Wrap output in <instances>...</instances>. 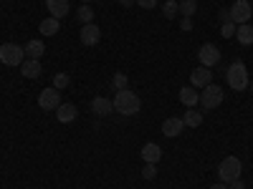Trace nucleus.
Listing matches in <instances>:
<instances>
[{
	"instance_id": "1",
	"label": "nucleus",
	"mask_w": 253,
	"mask_h": 189,
	"mask_svg": "<svg viewBox=\"0 0 253 189\" xmlns=\"http://www.w3.org/2000/svg\"><path fill=\"white\" fill-rule=\"evenodd\" d=\"M112 103H114V111H117L119 116H134V114L142 109L139 96H137L134 91H129V89L117 91V96L112 98Z\"/></svg>"
},
{
	"instance_id": "2",
	"label": "nucleus",
	"mask_w": 253,
	"mask_h": 189,
	"mask_svg": "<svg viewBox=\"0 0 253 189\" xmlns=\"http://www.w3.org/2000/svg\"><path fill=\"white\" fill-rule=\"evenodd\" d=\"M225 78H228V86L233 89V91H246L248 89V68L243 66V61H236V63H230L228 71H225Z\"/></svg>"
},
{
	"instance_id": "3",
	"label": "nucleus",
	"mask_w": 253,
	"mask_h": 189,
	"mask_svg": "<svg viewBox=\"0 0 253 189\" xmlns=\"http://www.w3.org/2000/svg\"><path fill=\"white\" fill-rule=\"evenodd\" d=\"M241 169H243V164H241L238 157H225L218 166V177H220L223 184H230V182L241 179Z\"/></svg>"
},
{
	"instance_id": "4",
	"label": "nucleus",
	"mask_w": 253,
	"mask_h": 189,
	"mask_svg": "<svg viewBox=\"0 0 253 189\" xmlns=\"http://www.w3.org/2000/svg\"><path fill=\"white\" fill-rule=\"evenodd\" d=\"M223 98H225V91L220 89V86H215V83H210V86H205L203 89V94H200V106L205 109V111H213V109H218L220 103H223Z\"/></svg>"
},
{
	"instance_id": "5",
	"label": "nucleus",
	"mask_w": 253,
	"mask_h": 189,
	"mask_svg": "<svg viewBox=\"0 0 253 189\" xmlns=\"http://www.w3.org/2000/svg\"><path fill=\"white\" fill-rule=\"evenodd\" d=\"M0 61H3L5 66H20V63L26 61V51L15 43H3L0 46Z\"/></svg>"
},
{
	"instance_id": "6",
	"label": "nucleus",
	"mask_w": 253,
	"mask_h": 189,
	"mask_svg": "<svg viewBox=\"0 0 253 189\" xmlns=\"http://www.w3.org/2000/svg\"><path fill=\"white\" fill-rule=\"evenodd\" d=\"M198 58H200V66L213 68V66H218V63H220V48L213 46V43H203L198 48Z\"/></svg>"
},
{
	"instance_id": "7",
	"label": "nucleus",
	"mask_w": 253,
	"mask_h": 189,
	"mask_svg": "<svg viewBox=\"0 0 253 189\" xmlns=\"http://www.w3.org/2000/svg\"><path fill=\"white\" fill-rule=\"evenodd\" d=\"M61 103H63V101H61V91L53 89V86H51V89H43V91L38 94V106L43 109V111H56Z\"/></svg>"
},
{
	"instance_id": "8",
	"label": "nucleus",
	"mask_w": 253,
	"mask_h": 189,
	"mask_svg": "<svg viewBox=\"0 0 253 189\" xmlns=\"http://www.w3.org/2000/svg\"><path fill=\"white\" fill-rule=\"evenodd\" d=\"M251 15H253V8H251V3H248V0H236V3H233V8H230V20H233L236 26H243V23H248V20H251Z\"/></svg>"
},
{
	"instance_id": "9",
	"label": "nucleus",
	"mask_w": 253,
	"mask_h": 189,
	"mask_svg": "<svg viewBox=\"0 0 253 189\" xmlns=\"http://www.w3.org/2000/svg\"><path fill=\"white\" fill-rule=\"evenodd\" d=\"M79 40L84 46H96L99 40H101V28L96 26V23H86L81 28V33H79Z\"/></svg>"
},
{
	"instance_id": "10",
	"label": "nucleus",
	"mask_w": 253,
	"mask_h": 189,
	"mask_svg": "<svg viewBox=\"0 0 253 189\" xmlns=\"http://www.w3.org/2000/svg\"><path fill=\"white\" fill-rule=\"evenodd\" d=\"M190 83H193V89H205L213 83V73H210V68L205 66H198L193 73H190Z\"/></svg>"
},
{
	"instance_id": "11",
	"label": "nucleus",
	"mask_w": 253,
	"mask_h": 189,
	"mask_svg": "<svg viewBox=\"0 0 253 189\" xmlns=\"http://www.w3.org/2000/svg\"><path fill=\"white\" fill-rule=\"evenodd\" d=\"M112 111H114V103L107 96H94V101H91V114L94 116H109Z\"/></svg>"
},
{
	"instance_id": "12",
	"label": "nucleus",
	"mask_w": 253,
	"mask_h": 189,
	"mask_svg": "<svg viewBox=\"0 0 253 189\" xmlns=\"http://www.w3.org/2000/svg\"><path fill=\"white\" fill-rule=\"evenodd\" d=\"M182 129H185V124H182V119H177V116L165 119V124H162V134H165L167 139L180 136V134H182Z\"/></svg>"
},
{
	"instance_id": "13",
	"label": "nucleus",
	"mask_w": 253,
	"mask_h": 189,
	"mask_svg": "<svg viewBox=\"0 0 253 189\" xmlns=\"http://www.w3.org/2000/svg\"><path fill=\"white\" fill-rule=\"evenodd\" d=\"M142 159H144V164H157V161L162 159V149H160V144L147 141V144L142 146Z\"/></svg>"
},
{
	"instance_id": "14",
	"label": "nucleus",
	"mask_w": 253,
	"mask_h": 189,
	"mask_svg": "<svg viewBox=\"0 0 253 189\" xmlns=\"http://www.w3.org/2000/svg\"><path fill=\"white\" fill-rule=\"evenodd\" d=\"M76 116H79V111H76L74 103H61V106L56 109V119L61 124H71V121H76Z\"/></svg>"
},
{
	"instance_id": "15",
	"label": "nucleus",
	"mask_w": 253,
	"mask_h": 189,
	"mask_svg": "<svg viewBox=\"0 0 253 189\" xmlns=\"http://www.w3.org/2000/svg\"><path fill=\"white\" fill-rule=\"evenodd\" d=\"M46 8H48V13H51V18H63L69 13V0H46Z\"/></svg>"
},
{
	"instance_id": "16",
	"label": "nucleus",
	"mask_w": 253,
	"mask_h": 189,
	"mask_svg": "<svg viewBox=\"0 0 253 189\" xmlns=\"http://www.w3.org/2000/svg\"><path fill=\"white\" fill-rule=\"evenodd\" d=\"M26 56L28 58H36V61H41V56H43L46 53V43H43V40H38V38H33V40H28V43H26Z\"/></svg>"
},
{
	"instance_id": "17",
	"label": "nucleus",
	"mask_w": 253,
	"mask_h": 189,
	"mask_svg": "<svg viewBox=\"0 0 253 189\" xmlns=\"http://www.w3.org/2000/svg\"><path fill=\"white\" fill-rule=\"evenodd\" d=\"M20 73H23L26 78H38V76H41V61L26 58L23 63H20Z\"/></svg>"
},
{
	"instance_id": "18",
	"label": "nucleus",
	"mask_w": 253,
	"mask_h": 189,
	"mask_svg": "<svg viewBox=\"0 0 253 189\" xmlns=\"http://www.w3.org/2000/svg\"><path fill=\"white\" fill-rule=\"evenodd\" d=\"M180 101L185 103L187 109H193L195 103L200 101V94H198V91H195L193 86H182V89H180Z\"/></svg>"
},
{
	"instance_id": "19",
	"label": "nucleus",
	"mask_w": 253,
	"mask_h": 189,
	"mask_svg": "<svg viewBox=\"0 0 253 189\" xmlns=\"http://www.w3.org/2000/svg\"><path fill=\"white\" fill-rule=\"evenodd\" d=\"M236 38H238L241 46H251V43H253V26H248V23L238 26V28H236Z\"/></svg>"
},
{
	"instance_id": "20",
	"label": "nucleus",
	"mask_w": 253,
	"mask_h": 189,
	"mask_svg": "<svg viewBox=\"0 0 253 189\" xmlns=\"http://www.w3.org/2000/svg\"><path fill=\"white\" fill-rule=\"evenodd\" d=\"M58 28H61L58 18H46V20H41V26H38L41 35H56V33H58Z\"/></svg>"
},
{
	"instance_id": "21",
	"label": "nucleus",
	"mask_w": 253,
	"mask_h": 189,
	"mask_svg": "<svg viewBox=\"0 0 253 189\" xmlns=\"http://www.w3.org/2000/svg\"><path fill=\"white\" fill-rule=\"evenodd\" d=\"M182 124L190 126V129H198V126L203 124V114L198 109H187V114L182 116Z\"/></svg>"
},
{
	"instance_id": "22",
	"label": "nucleus",
	"mask_w": 253,
	"mask_h": 189,
	"mask_svg": "<svg viewBox=\"0 0 253 189\" xmlns=\"http://www.w3.org/2000/svg\"><path fill=\"white\" fill-rule=\"evenodd\" d=\"M198 13V3L195 0H180V15L182 18H193Z\"/></svg>"
},
{
	"instance_id": "23",
	"label": "nucleus",
	"mask_w": 253,
	"mask_h": 189,
	"mask_svg": "<svg viewBox=\"0 0 253 189\" xmlns=\"http://www.w3.org/2000/svg\"><path fill=\"white\" fill-rule=\"evenodd\" d=\"M76 18L81 20V26H86V23H94V10L84 3L81 8H79V13H76Z\"/></svg>"
},
{
	"instance_id": "24",
	"label": "nucleus",
	"mask_w": 253,
	"mask_h": 189,
	"mask_svg": "<svg viewBox=\"0 0 253 189\" xmlns=\"http://www.w3.org/2000/svg\"><path fill=\"white\" fill-rule=\"evenodd\" d=\"M162 13H165L167 20H170V18H177V13H180V3H177V0H167V3L162 5Z\"/></svg>"
},
{
	"instance_id": "25",
	"label": "nucleus",
	"mask_w": 253,
	"mask_h": 189,
	"mask_svg": "<svg viewBox=\"0 0 253 189\" xmlns=\"http://www.w3.org/2000/svg\"><path fill=\"white\" fill-rule=\"evenodd\" d=\"M69 83H71V76H69V73H56V76H53V89H58V91L66 89Z\"/></svg>"
},
{
	"instance_id": "26",
	"label": "nucleus",
	"mask_w": 253,
	"mask_h": 189,
	"mask_svg": "<svg viewBox=\"0 0 253 189\" xmlns=\"http://www.w3.org/2000/svg\"><path fill=\"white\" fill-rule=\"evenodd\" d=\"M236 28H238V26L233 23V20H228V23L220 26V35H223V38H236Z\"/></svg>"
},
{
	"instance_id": "27",
	"label": "nucleus",
	"mask_w": 253,
	"mask_h": 189,
	"mask_svg": "<svg viewBox=\"0 0 253 189\" xmlns=\"http://www.w3.org/2000/svg\"><path fill=\"white\" fill-rule=\"evenodd\" d=\"M126 81H129V76H126V73H114V78H112L117 91H124L126 89Z\"/></svg>"
},
{
	"instance_id": "28",
	"label": "nucleus",
	"mask_w": 253,
	"mask_h": 189,
	"mask_svg": "<svg viewBox=\"0 0 253 189\" xmlns=\"http://www.w3.org/2000/svg\"><path fill=\"white\" fill-rule=\"evenodd\" d=\"M142 177H144V179H155V177H157V164H144Z\"/></svg>"
},
{
	"instance_id": "29",
	"label": "nucleus",
	"mask_w": 253,
	"mask_h": 189,
	"mask_svg": "<svg viewBox=\"0 0 253 189\" xmlns=\"http://www.w3.org/2000/svg\"><path fill=\"white\" fill-rule=\"evenodd\" d=\"M137 5L144 8V10H152V8L157 5V0H137Z\"/></svg>"
},
{
	"instance_id": "30",
	"label": "nucleus",
	"mask_w": 253,
	"mask_h": 189,
	"mask_svg": "<svg viewBox=\"0 0 253 189\" xmlns=\"http://www.w3.org/2000/svg\"><path fill=\"white\" fill-rule=\"evenodd\" d=\"M180 26H182V31H193V18H182Z\"/></svg>"
},
{
	"instance_id": "31",
	"label": "nucleus",
	"mask_w": 253,
	"mask_h": 189,
	"mask_svg": "<svg viewBox=\"0 0 253 189\" xmlns=\"http://www.w3.org/2000/svg\"><path fill=\"white\" fill-rule=\"evenodd\" d=\"M218 18H220V23H228V20H230V10H225V8H223V10L218 13Z\"/></svg>"
},
{
	"instance_id": "32",
	"label": "nucleus",
	"mask_w": 253,
	"mask_h": 189,
	"mask_svg": "<svg viewBox=\"0 0 253 189\" xmlns=\"http://www.w3.org/2000/svg\"><path fill=\"white\" fill-rule=\"evenodd\" d=\"M228 189H246V184H243L241 179H236V182H230V184H228Z\"/></svg>"
},
{
	"instance_id": "33",
	"label": "nucleus",
	"mask_w": 253,
	"mask_h": 189,
	"mask_svg": "<svg viewBox=\"0 0 253 189\" xmlns=\"http://www.w3.org/2000/svg\"><path fill=\"white\" fill-rule=\"evenodd\" d=\"M119 3H122V5H124V8H132V5H134V3H137V0H119Z\"/></svg>"
},
{
	"instance_id": "34",
	"label": "nucleus",
	"mask_w": 253,
	"mask_h": 189,
	"mask_svg": "<svg viewBox=\"0 0 253 189\" xmlns=\"http://www.w3.org/2000/svg\"><path fill=\"white\" fill-rule=\"evenodd\" d=\"M210 189H228V184H223V182H218V184H213Z\"/></svg>"
},
{
	"instance_id": "35",
	"label": "nucleus",
	"mask_w": 253,
	"mask_h": 189,
	"mask_svg": "<svg viewBox=\"0 0 253 189\" xmlns=\"http://www.w3.org/2000/svg\"><path fill=\"white\" fill-rule=\"evenodd\" d=\"M248 89H251V94H253V81H251V83H248Z\"/></svg>"
},
{
	"instance_id": "36",
	"label": "nucleus",
	"mask_w": 253,
	"mask_h": 189,
	"mask_svg": "<svg viewBox=\"0 0 253 189\" xmlns=\"http://www.w3.org/2000/svg\"><path fill=\"white\" fill-rule=\"evenodd\" d=\"M81 3H86V5H89V3H91V0H81Z\"/></svg>"
},
{
	"instance_id": "37",
	"label": "nucleus",
	"mask_w": 253,
	"mask_h": 189,
	"mask_svg": "<svg viewBox=\"0 0 253 189\" xmlns=\"http://www.w3.org/2000/svg\"><path fill=\"white\" fill-rule=\"evenodd\" d=\"M177 3H180V0H177Z\"/></svg>"
}]
</instances>
